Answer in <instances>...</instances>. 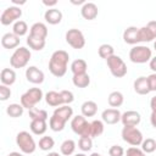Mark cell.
Returning <instances> with one entry per match:
<instances>
[{
	"mask_svg": "<svg viewBox=\"0 0 156 156\" xmlns=\"http://www.w3.org/2000/svg\"><path fill=\"white\" fill-rule=\"evenodd\" d=\"M80 13H82V17L84 20L93 21L98 17L99 10H98V6L94 2H85L80 9Z\"/></svg>",
	"mask_w": 156,
	"mask_h": 156,
	"instance_id": "14",
	"label": "cell"
},
{
	"mask_svg": "<svg viewBox=\"0 0 156 156\" xmlns=\"http://www.w3.org/2000/svg\"><path fill=\"white\" fill-rule=\"evenodd\" d=\"M44 18H45V21L49 24L55 26V24H58L61 22V20H62V12L60 10L55 9V7L48 9L45 11V13H44Z\"/></svg>",
	"mask_w": 156,
	"mask_h": 156,
	"instance_id": "16",
	"label": "cell"
},
{
	"mask_svg": "<svg viewBox=\"0 0 156 156\" xmlns=\"http://www.w3.org/2000/svg\"><path fill=\"white\" fill-rule=\"evenodd\" d=\"M78 147L82 151H89L93 147V140L89 136H80L79 141H78Z\"/></svg>",
	"mask_w": 156,
	"mask_h": 156,
	"instance_id": "39",
	"label": "cell"
},
{
	"mask_svg": "<svg viewBox=\"0 0 156 156\" xmlns=\"http://www.w3.org/2000/svg\"><path fill=\"white\" fill-rule=\"evenodd\" d=\"M29 128L33 134L43 135L48 129V124H46V121H44V119H32Z\"/></svg>",
	"mask_w": 156,
	"mask_h": 156,
	"instance_id": "23",
	"label": "cell"
},
{
	"mask_svg": "<svg viewBox=\"0 0 156 156\" xmlns=\"http://www.w3.org/2000/svg\"><path fill=\"white\" fill-rule=\"evenodd\" d=\"M141 150L145 154H151L156 150V140L152 138H146L141 143Z\"/></svg>",
	"mask_w": 156,
	"mask_h": 156,
	"instance_id": "37",
	"label": "cell"
},
{
	"mask_svg": "<svg viewBox=\"0 0 156 156\" xmlns=\"http://www.w3.org/2000/svg\"><path fill=\"white\" fill-rule=\"evenodd\" d=\"M0 80L4 85H12L16 82V72L12 68H4L0 73Z\"/></svg>",
	"mask_w": 156,
	"mask_h": 156,
	"instance_id": "20",
	"label": "cell"
},
{
	"mask_svg": "<svg viewBox=\"0 0 156 156\" xmlns=\"http://www.w3.org/2000/svg\"><path fill=\"white\" fill-rule=\"evenodd\" d=\"M43 4H44L45 6H49V9H52L51 6L57 5V1H56V0H52V1H46V0H44V1H43Z\"/></svg>",
	"mask_w": 156,
	"mask_h": 156,
	"instance_id": "49",
	"label": "cell"
},
{
	"mask_svg": "<svg viewBox=\"0 0 156 156\" xmlns=\"http://www.w3.org/2000/svg\"><path fill=\"white\" fill-rule=\"evenodd\" d=\"M122 113L118 111V108H106L101 113V119L106 124H116L121 121Z\"/></svg>",
	"mask_w": 156,
	"mask_h": 156,
	"instance_id": "12",
	"label": "cell"
},
{
	"mask_svg": "<svg viewBox=\"0 0 156 156\" xmlns=\"http://www.w3.org/2000/svg\"><path fill=\"white\" fill-rule=\"evenodd\" d=\"M12 30H13L12 33H15L17 37H23L28 32V26H27V23L24 21H21L20 20V21H17V22L13 23Z\"/></svg>",
	"mask_w": 156,
	"mask_h": 156,
	"instance_id": "32",
	"label": "cell"
},
{
	"mask_svg": "<svg viewBox=\"0 0 156 156\" xmlns=\"http://www.w3.org/2000/svg\"><path fill=\"white\" fill-rule=\"evenodd\" d=\"M80 111L84 117H93L98 112V105L95 101H91V100L84 101L80 106Z\"/></svg>",
	"mask_w": 156,
	"mask_h": 156,
	"instance_id": "21",
	"label": "cell"
},
{
	"mask_svg": "<svg viewBox=\"0 0 156 156\" xmlns=\"http://www.w3.org/2000/svg\"><path fill=\"white\" fill-rule=\"evenodd\" d=\"M10 96H11V89L7 85L1 84L0 85V100L1 101H6Z\"/></svg>",
	"mask_w": 156,
	"mask_h": 156,
	"instance_id": "41",
	"label": "cell"
},
{
	"mask_svg": "<svg viewBox=\"0 0 156 156\" xmlns=\"http://www.w3.org/2000/svg\"><path fill=\"white\" fill-rule=\"evenodd\" d=\"M108 155L110 156H123L124 155V150L119 145H112L108 149Z\"/></svg>",
	"mask_w": 156,
	"mask_h": 156,
	"instance_id": "42",
	"label": "cell"
},
{
	"mask_svg": "<svg viewBox=\"0 0 156 156\" xmlns=\"http://www.w3.org/2000/svg\"><path fill=\"white\" fill-rule=\"evenodd\" d=\"M107 62V67L111 72V74L116 78H122L127 74V65L124 63V61L117 56V55H113L111 57H108L106 60Z\"/></svg>",
	"mask_w": 156,
	"mask_h": 156,
	"instance_id": "8",
	"label": "cell"
},
{
	"mask_svg": "<svg viewBox=\"0 0 156 156\" xmlns=\"http://www.w3.org/2000/svg\"><path fill=\"white\" fill-rule=\"evenodd\" d=\"M126 155L127 156H146L145 152L141 149H138L136 146H130L129 149H127Z\"/></svg>",
	"mask_w": 156,
	"mask_h": 156,
	"instance_id": "43",
	"label": "cell"
},
{
	"mask_svg": "<svg viewBox=\"0 0 156 156\" xmlns=\"http://www.w3.org/2000/svg\"><path fill=\"white\" fill-rule=\"evenodd\" d=\"M23 110L24 107L21 104H10L6 108V113L12 118H17L23 115Z\"/></svg>",
	"mask_w": 156,
	"mask_h": 156,
	"instance_id": "30",
	"label": "cell"
},
{
	"mask_svg": "<svg viewBox=\"0 0 156 156\" xmlns=\"http://www.w3.org/2000/svg\"><path fill=\"white\" fill-rule=\"evenodd\" d=\"M147 83L150 91H156V73H151L150 76H147Z\"/></svg>",
	"mask_w": 156,
	"mask_h": 156,
	"instance_id": "44",
	"label": "cell"
},
{
	"mask_svg": "<svg viewBox=\"0 0 156 156\" xmlns=\"http://www.w3.org/2000/svg\"><path fill=\"white\" fill-rule=\"evenodd\" d=\"M66 41L73 49H83L85 45L84 34L77 28H72L66 32Z\"/></svg>",
	"mask_w": 156,
	"mask_h": 156,
	"instance_id": "9",
	"label": "cell"
},
{
	"mask_svg": "<svg viewBox=\"0 0 156 156\" xmlns=\"http://www.w3.org/2000/svg\"><path fill=\"white\" fill-rule=\"evenodd\" d=\"M16 144L23 154H33L37 149L33 136L26 130H22L16 135Z\"/></svg>",
	"mask_w": 156,
	"mask_h": 156,
	"instance_id": "5",
	"label": "cell"
},
{
	"mask_svg": "<svg viewBox=\"0 0 156 156\" xmlns=\"http://www.w3.org/2000/svg\"><path fill=\"white\" fill-rule=\"evenodd\" d=\"M73 84L77 88H87L90 84V77L88 73H83V74H74L72 78Z\"/></svg>",
	"mask_w": 156,
	"mask_h": 156,
	"instance_id": "28",
	"label": "cell"
},
{
	"mask_svg": "<svg viewBox=\"0 0 156 156\" xmlns=\"http://www.w3.org/2000/svg\"><path fill=\"white\" fill-rule=\"evenodd\" d=\"M90 156H104V155H101V154H98V152H93Z\"/></svg>",
	"mask_w": 156,
	"mask_h": 156,
	"instance_id": "53",
	"label": "cell"
},
{
	"mask_svg": "<svg viewBox=\"0 0 156 156\" xmlns=\"http://www.w3.org/2000/svg\"><path fill=\"white\" fill-rule=\"evenodd\" d=\"M150 123L154 128H156V112H151V116H150Z\"/></svg>",
	"mask_w": 156,
	"mask_h": 156,
	"instance_id": "48",
	"label": "cell"
},
{
	"mask_svg": "<svg viewBox=\"0 0 156 156\" xmlns=\"http://www.w3.org/2000/svg\"><path fill=\"white\" fill-rule=\"evenodd\" d=\"M12 2H13V4H20V5L26 4V1H17V0H12Z\"/></svg>",
	"mask_w": 156,
	"mask_h": 156,
	"instance_id": "52",
	"label": "cell"
},
{
	"mask_svg": "<svg viewBox=\"0 0 156 156\" xmlns=\"http://www.w3.org/2000/svg\"><path fill=\"white\" fill-rule=\"evenodd\" d=\"M46 156H61L58 152H49Z\"/></svg>",
	"mask_w": 156,
	"mask_h": 156,
	"instance_id": "51",
	"label": "cell"
},
{
	"mask_svg": "<svg viewBox=\"0 0 156 156\" xmlns=\"http://www.w3.org/2000/svg\"><path fill=\"white\" fill-rule=\"evenodd\" d=\"M149 66H150V68L156 73V56L155 57H152L151 60H150V62H149Z\"/></svg>",
	"mask_w": 156,
	"mask_h": 156,
	"instance_id": "47",
	"label": "cell"
},
{
	"mask_svg": "<svg viewBox=\"0 0 156 156\" xmlns=\"http://www.w3.org/2000/svg\"><path fill=\"white\" fill-rule=\"evenodd\" d=\"M87 68H88V65L83 58H77L71 63V71H72L73 76L87 73Z\"/></svg>",
	"mask_w": 156,
	"mask_h": 156,
	"instance_id": "26",
	"label": "cell"
},
{
	"mask_svg": "<svg viewBox=\"0 0 156 156\" xmlns=\"http://www.w3.org/2000/svg\"><path fill=\"white\" fill-rule=\"evenodd\" d=\"M90 128H91V138L93 136H99L104 133V122L102 121H99V119H95L93 122H90Z\"/></svg>",
	"mask_w": 156,
	"mask_h": 156,
	"instance_id": "36",
	"label": "cell"
},
{
	"mask_svg": "<svg viewBox=\"0 0 156 156\" xmlns=\"http://www.w3.org/2000/svg\"><path fill=\"white\" fill-rule=\"evenodd\" d=\"M29 34L33 35V37H37V38L46 39V37H48V27L41 22H37L30 27Z\"/></svg>",
	"mask_w": 156,
	"mask_h": 156,
	"instance_id": "19",
	"label": "cell"
},
{
	"mask_svg": "<svg viewBox=\"0 0 156 156\" xmlns=\"http://www.w3.org/2000/svg\"><path fill=\"white\" fill-rule=\"evenodd\" d=\"M74 156H87V155H84V154H76Z\"/></svg>",
	"mask_w": 156,
	"mask_h": 156,
	"instance_id": "54",
	"label": "cell"
},
{
	"mask_svg": "<svg viewBox=\"0 0 156 156\" xmlns=\"http://www.w3.org/2000/svg\"><path fill=\"white\" fill-rule=\"evenodd\" d=\"M52 115H56L57 117H60L61 119H63L67 123V121L73 117V108L69 107L68 105H62V106L56 107Z\"/></svg>",
	"mask_w": 156,
	"mask_h": 156,
	"instance_id": "22",
	"label": "cell"
},
{
	"mask_svg": "<svg viewBox=\"0 0 156 156\" xmlns=\"http://www.w3.org/2000/svg\"><path fill=\"white\" fill-rule=\"evenodd\" d=\"M155 38L154 35L151 34V32L149 30V28L146 26L139 28V40L143 41V43H149V41H152Z\"/></svg>",
	"mask_w": 156,
	"mask_h": 156,
	"instance_id": "38",
	"label": "cell"
},
{
	"mask_svg": "<svg viewBox=\"0 0 156 156\" xmlns=\"http://www.w3.org/2000/svg\"><path fill=\"white\" fill-rule=\"evenodd\" d=\"M30 56H32V54H30L29 49H27L24 46H20L11 55L10 65L13 68H23L28 65V62L30 60Z\"/></svg>",
	"mask_w": 156,
	"mask_h": 156,
	"instance_id": "2",
	"label": "cell"
},
{
	"mask_svg": "<svg viewBox=\"0 0 156 156\" xmlns=\"http://www.w3.org/2000/svg\"><path fill=\"white\" fill-rule=\"evenodd\" d=\"M71 128L79 136H89V138H91L90 122H88L83 115H78V116H74L72 118Z\"/></svg>",
	"mask_w": 156,
	"mask_h": 156,
	"instance_id": "6",
	"label": "cell"
},
{
	"mask_svg": "<svg viewBox=\"0 0 156 156\" xmlns=\"http://www.w3.org/2000/svg\"><path fill=\"white\" fill-rule=\"evenodd\" d=\"M141 121L140 113L136 111H126L124 113H122L121 117V122L123 123V126H132V127H136Z\"/></svg>",
	"mask_w": 156,
	"mask_h": 156,
	"instance_id": "13",
	"label": "cell"
},
{
	"mask_svg": "<svg viewBox=\"0 0 156 156\" xmlns=\"http://www.w3.org/2000/svg\"><path fill=\"white\" fill-rule=\"evenodd\" d=\"M129 58L134 63H146L152 58L151 49L144 45H135L129 51Z\"/></svg>",
	"mask_w": 156,
	"mask_h": 156,
	"instance_id": "3",
	"label": "cell"
},
{
	"mask_svg": "<svg viewBox=\"0 0 156 156\" xmlns=\"http://www.w3.org/2000/svg\"><path fill=\"white\" fill-rule=\"evenodd\" d=\"M27 44L29 45L30 49L35 50V51H40L45 48V39H41V38H37V37H33V35H28L27 38Z\"/></svg>",
	"mask_w": 156,
	"mask_h": 156,
	"instance_id": "27",
	"label": "cell"
},
{
	"mask_svg": "<svg viewBox=\"0 0 156 156\" xmlns=\"http://www.w3.org/2000/svg\"><path fill=\"white\" fill-rule=\"evenodd\" d=\"M65 126H66V122L63 119H61L60 117H57L56 115H52L50 117V119H49V127L54 132H61V130H63Z\"/></svg>",
	"mask_w": 156,
	"mask_h": 156,
	"instance_id": "29",
	"label": "cell"
},
{
	"mask_svg": "<svg viewBox=\"0 0 156 156\" xmlns=\"http://www.w3.org/2000/svg\"><path fill=\"white\" fill-rule=\"evenodd\" d=\"M107 101H108V105L111 107L117 108V107L123 105L124 96H123V94L121 91H112V93H110V95L107 98Z\"/></svg>",
	"mask_w": 156,
	"mask_h": 156,
	"instance_id": "25",
	"label": "cell"
},
{
	"mask_svg": "<svg viewBox=\"0 0 156 156\" xmlns=\"http://www.w3.org/2000/svg\"><path fill=\"white\" fill-rule=\"evenodd\" d=\"M20 37H17L15 33H6L1 38V45L5 49H15L20 45Z\"/></svg>",
	"mask_w": 156,
	"mask_h": 156,
	"instance_id": "17",
	"label": "cell"
},
{
	"mask_svg": "<svg viewBox=\"0 0 156 156\" xmlns=\"http://www.w3.org/2000/svg\"><path fill=\"white\" fill-rule=\"evenodd\" d=\"M123 40H124V43L130 44V45H135V44L140 43V40H139V28H136L134 26H130L127 29H124Z\"/></svg>",
	"mask_w": 156,
	"mask_h": 156,
	"instance_id": "15",
	"label": "cell"
},
{
	"mask_svg": "<svg viewBox=\"0 0 156 156\" xmlns=\"http://www.w3.org/2000/svg\"><path fill=\"white\" fill-rule=\"evenodd\" d=\"M60 95H61V100H62V104L63 105H69L74 100V95L69 90H61L60 91Z\"/></svg>",
	"mask_w": 156,
	"mask_h": 156,
	"instance_id": "40",
	"label": "cell"
},
{
	"mask_svg": "<svg viewBox=\"0 0 156 156\" xmlns=\"http://www.w3.org/2000/svg\"><path fill=\"white\" fill-rule=\"evenodd\" d=\"M43 99V91L40 88H30L21 96V105L24 108H33Z\"/></svg>",
	"mask_w": 156,
	"mask_h": 156,
	"instance_id": "4",
	"label": "cell"
},
{
	"mask_svg": "<svg viewBox=\"0 0 156 156\" xmlns=\"http://www.w3.org/2000/svg\"><path fill=\"white\" fill-rule=\"evenodd\" d=\"M146 27L149 28V30L151 32V34H152L154 38L156 39V21H150V22H147Z\"/></svg>",
	"mask_w": 156,
	"mask_h": 156,
	"instance_id": "45",
	"label": "cell"
},
{
	"mask_svg": "<svg viewBox=\"0 0 156 156\" xmlns=\"http://www.w3.org/2000/svg\"><path fill=\"white\" fill-rule=\"evenodd\" d=\"M134 90L139 95H146L150 93L149 83H147V77H139L134 82Z\"/></svg>",
	"mask_w": 156,
	"mask_h": 156,
	"instance_id": "18",
	"label": "cell"
},
{
	"mask_svg": "<svg viewBox=\"0 0 156 156\" xmlns=\"http://www.w3.org/2000/svg\"><path fill=\"white\" fill-rule=\"evenodd\" d=\"M98 52H99V56L101 58H105V60H107L108 57H111V56L115 55L113 46L110 45V44H102V45H100Z\"/></svg>",
	"mask_w": 156,
	"mask_h": 156,
	"instance_id": "33",
	"label": "cell"
},
{
	"mask_svg": "<svg viewBox=\"0 0 156 156\" xmlns=\"http://www.w3.org/2000/svg\"><path fill=\"white\" fill-rule=\"evenodd\" d=\"M22 16V10L18 6H9L4 10L0 16V22L2 26H9ZM20 21V20H18ZM17 22V21H16Z\"/></svg>",
	"mask_w": 156,
	"mask_h": 156,
	"instance_id": "10",
	"label": "cell"
},
{
	"mask_svg": "<svg viewBox=\"0 0 156 156\" xmlns=\"http://www.w3.org/2000/svg\"><path fill=\"white\" fill-rule=\"evenodd\" d=\"M45 101L49 106H52V107H58V106H62V100H61V95L60 93L57 91H49L45 94Z\"/></svg>",
	"mask_w": 156,
	"mask_h": 156,
	"instance_id": "24",
	"label": "cell"
},
{
	"mask_svg": "<svg viewBox=\"0 0 156 156\" xmlns=\"http://www.w3.org/2000/svg\"><path fill=\"white\" fill-rule=\"evenodd\" d=\"M150 107H151V111L152 112H156V95L151 98V100H150Z\"/></svg>",
	"mask_w": 156,
	"mask_h": 156,
	"instance_id": "46",
	"label": "cell"
},
{
	"mask_svg": "<svg viewBox=\"0 0 156 156\" xmlns=\"http://www.w3.org/2000/svg\"><path fill=\"white\" fill-rule=\"evenodd\" d=\"M122 139L132 146H139L144 140L141 132L136 127H132V126H123Z\"/></svg>",
	"mask_w": 156,
	"mask_h": 156,
	"instance_id": "7",
	"label": "cell"
},
{
	"mask_svg": "<svg viewBox=\"0 0 156 156\" xmlns=\"http://www.w3.org/2000/svg\"><path fill=\"white\" fill-rule=\"evenodd\" d=\"M7 156H24L23 154H20V152H16V151H13V152H10Z\"/></svg>",
	"mask_w": 156,
	"mask_h": 156,
	"instance_id": "50",
	"label": "cell"
},
{
	"mask_svg": "<svg viewBox=\"0 0 156 156\" xmlns=\"http://www.w3.org/2000/svg\"><path fill=\"white\" fill-rule=\"evenodd\" d=\"M154 49H155V50H156V41H155V43H154Z\"/></svg>",
	"mask_w": 156,
	"mask_h": 156,
	"instance_id": "55",
	"label": "cell"
},
{
	"mask_svg": "<svg viewBox=\"0 0 156 156\" xmlns=\"http://www.w3.org/2000/svg\"><path fill=\"white\" fill-rule=\"evenodd\" d=\"M26 78L28 82L33 83V84H41L44 82V72L41 69H39L35 66H29L26 69Z\"/></svg>",
	"mask_w": 156,
	"mask_h": 156,
	"instance_id": "11",
	"label": "cell"
},
{
	"mask_svg": "<svg viewBox=\"0 0 156 156\" xmlns=\"http://www.w3.org/2000/svg\"><path fill=\"white\" fill-rule=\"evenodd\" d=\"M74 150H76V143H74V140H72V139L65 140V141L61 144V146H60V151H61V154L65 155V156L72 155V154L74 152Z\"/></svg>",
	"mask_w": 156,
	"mask_h": 156,
	"instance_id": "31",
	"label": "cell"
},
{
	"mask_svg": "<svg viewBox=\"0 0 156 156\" xmlns=\"http://www.w3.org/2000/svg\"><path fill=\"white\" fill-rule=\"evenodd\" d=\"M69 55L65 50H56L52 52L49 61V71L55 77H63L67 72Z\"/></svg>",
	"mask_w": 156,
	"mask_h": 156,
	"instance_id": "1",
	"label": "cell"
},
{
	"mask_svg": "<svg viewBox=\"0 0 156 156\" xmlns=\"http://www.w3.org/2000/svg\"><path fill=\"white\" fill-rule=\"evenodd\" d=\"M28 115L30 117V119H44L46 121L48 119V112L45 110H41V108H37V107H33L30 110H28Z\"/></svg>",
	"mask_w": 156,
	"mask_h": 156,
	"instance_id": "35",
	"label": "cell"
},
{
	"mask_svg": "<svg viewBox=\"0 0 156 156\" xmlns=\"http://www.w3.org/2000/svg\"><path fill=\"white\" fill-rule=\"evenodd\" d=\"M54 145H55V140H54L51 136L45 135V136H41V138L39 139V149L43 150V151H49V150H51V149L54 147Z\"/></svg>",
	"mask_w": 156,
	"mask_h": 156,
	"instance_id": "34",
	"label": "cell"
}]
</instances>
